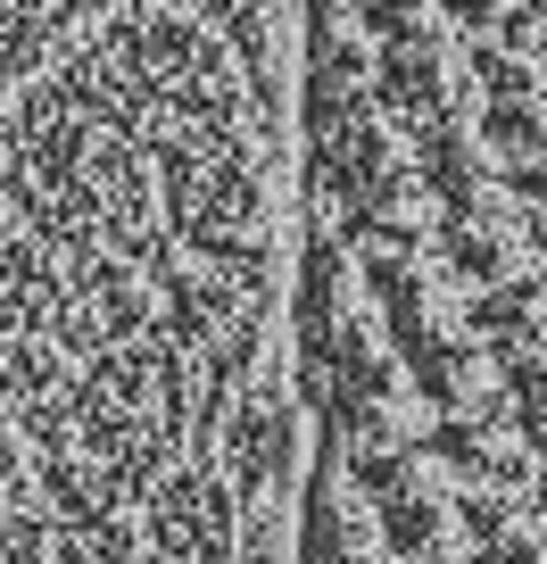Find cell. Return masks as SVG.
<instances>
[{"label": "cell", "instance_id": "2e32d148", "mask_svg": "<svg viewBox=\"0 0 547 564\" xmlns=\"http://www.w3.org/2000/svg\"><path fill=\"white\" fill-rule=\"evenodd\" d=\"M523 18H530V25H547V0H523Z\"/></svg>", "mask_w": 547, "mask_h": 564}, {"label": "cell", "instance_id": "7c38bea8", "mask_svg": "<svg viewBox=\"0 0 547 564\" xmlns=\"http://www.w3.org/2000/svg\"><path fill=\"white\" fill-rule=\"evenodd\" d=\"M473 84L490 100H523V91H539V75L514 58V42H473Z\"/></svg>", "mask_w": 547, "mask_h": 564}, {"label": "cell", "instance_id": "9a60e30c", "mask_svg": "<svg viewBox=\"0 0 547 564\" xmlns=\"http://www.w3.org/2000/svg\"><path fill=\"white\" fill-rule=\"evenodd\" d=\"M440 9L464 25V34H490V25H497V0H440Z\"/></svg>", "mask_w": 547, "mask_h": 564}, {"label": "cell", "instance_id": "8992f818", "mask_svg": "<svg viewBox=\"0 0 547 564\" xmlns=\"http://www.w3.org/2000/svg\"><path fill=\"white\" fill-rule=\"evenodd\" d=\"M373 507H382V547H398V556H440V547H448V531H440V507H431V498L415 490V481L382 490Z\"/></svg>", "mask_w": 547, "mask_h": 564}, {"label": "cell", "instance_id": "5b68a950", "mask_svg": "<svg viewBox=\"0 0 547 564\" xmlns=\"http://www.w3.org/2000/svg\"><path fill=\"white\" fill-rule=\"evenodd\" d=\"M398 357H406V382H415L424 406H464V382H473V349L464 340L424 333V340H406Z\"/></svg>", "mask_w": 547, "mask_h": 564}, {"label": "cell", "instance_id": "5bb4252c", "mask_svg": "<svg viewBox=\"0 0 547 564\" xmlns=\"http://www.w3.org/2000/svg\"><path fill=\"white\" fill-rule=\"evenodd\" d=\"M506 192L523 199V208H547V150H530V159H506Z\"/></svg>", "mask_w": 547, "mask_h": 564}, {"label": "cell", "instance_id": "7a4b0ae2", "mask_svg": "<svg viewBox=\"0 0 547 564\" xmlns=\"http://www.w3.org/2000/svg\"><path fill=\"white\" fill-rule=\"evenodd\" d=\"M415 175L431 183V199H440L448 216H481V175H490V166H481L473 133H464L448 108L415 124Z\"/></svg>", "mask_w": 547, "mask_h": 564}, {"label": "cell", "instance_id": "52a82bcc", "mask_svg": "<svg viewBox=\"0 0 547 564\" xmlns=\"http://www.w3.org/2000/svg\"><path fill=\"white\" fill-rule=\"evenodd\" d=\"M340 448H349V481H357L365 498H382V490H398V481H415V448H406L390 423H365V432H357V441H340Z\"/></svg>", "mask_w": 547, "mask_h": 564}, {"label": "cell", "instance_id": "d6986e66", "mask_svg": "<svg viewBox=\"0 0 547 564\" xmlns=\"http://www.w3.org/2000/svg\"><path fill=\"white\" fill-rule=\"evenodd\" d=\"M530 42H539V51H547V34H530Z\"/></svg>", "mask_w": 547, "mask_h": 564}, {"label": "cell", "instance_id": "ac0fdd59", "mask_svg": "<svg viewBox=\"0 0 547 564\" xmlns=\"http://www.w3.org/2000/svg\"><path fill=\"white\" fill-rule=\"evenodd\" d=\"M539 514H547V474H539Z\"/></svg>", "mask_w": 547, "mask_h": 564}, {"label": "cell", "instance_id": "6da1fadb", "mask_svg": "<svg viewBox=\"0 0 547 564\" xmlns=\"http://www.w3.org/2000/svg\"><path fill=\"white\" fill-rule=\"evenodd\" d=\"M373 100L390 108V117L424 124L448 108V75H440V51L424 42V25L415 34H382V58H373Z\"/></svg>", "mask_w": 547, "mask_h": 564}, {"label": "cell", "instance_id": "3957f363", "mask_svg": "<svg viewBox=\"0 0 547 564\" xmlns=\"http://www.w3.org/2000/svg\"><path fill=\"white\" fill-rule=\"evenodd\" d=\"M473 340H490L497 357L506 349H530L539 340V282H481V300H473Z\"/></svg>", "mask_w": 547, "mask_h": 564}, {"label": "cell", "instance_id": "4fadbf2b", "mask_svg": "<svg viewBox=\"0 0 547 564\" xmlns=\"http://www.w3.org/2000/svg\"><path fill=\"white\" fill-rule=\"evenodd\" d=\"M357 18H365L373 34H415V25H424V0H357Z\"/></svg>", "mask_w": 547, "mask_h": 564}, {"label": "cell", "instance_id": "ba28073f", "mask_svg": "<svg viewBox=\"0 0 547 564\" xmlns=\"http://www.w3.org/2000/svg\"><path fill=\"white\" fill-rule=\"evenodd\" d=\"M497 390H506L514 423H523V441H530V448H547V357L506 349V357H497Z\"/></svg>", "mask_w": 547, "mask_h": 564}, {"label": "cell", "instance_id": "277c9868", "mask_svg": "<svg viewBox=\"0 0 547 564\" xmlns=\"http://www.w3.org/2000/svg\"><path fill=\"white\" fill-rule=\"evenodd\" d=\"M324 382L349 390V399H373V406H382L390 390H398V373H390V357L373 349V340L357 333L349 316H340V324H332V340H324Z\"/></svg>", "mask_w": 547, "mask_h": 564}, {"label": "cell", "instance_id": "e0dca14e", "mask_svg": "<svg viewBox=\"0 0 547 564\" xmlns=\"http://www.w3.org/2000/svg\"><path fill=\"white\" fill-rule=\"evenodd\" d=\"M530 241H539V258H547V225H539V232H530Z\"/></svg>", "mask_w": 547, "mask_h": 564}, {"label": "cell", "instance_id": "30bf717a", "mask_svg": "<svg viewBox=\"0 0 547 564\" xmlns=\"http://www.w3.org/2000/svg\"><path fill=\"white\" fill-rule=\"evenodd\" d=\"M481 141L506 150V159L547 150V124H539V108H530V91H523V100H490V108H481Z\"/></svg>", "mask_w": 547, "mask_h": 564}, {"label": "cell", "instance_id": "9c48e42d", "mask_svg": "<svg viewBox=\"0 0 547 564\" xmlns=\"http://www.w3.org/2000/svg\"><path fill=\"white\" fill-rule=\"evenodd\" d=\"M440 258H448V274H457V282H497V274H506V241H497L481 216H448Z\"/></svg>", "mask_w": 547, "mask_h": 564}, {"label": "cell", "instance_id": "8fae6325", "mask_svg": "<svg viewBox=\"0 0 547 564\" xmlns=\"http://www.w3.org/2000/svg\"><path fill=\"white\" fill-rule=\"evenodd\" d=\"M424 448L448 465V474H481V465H490V432H481V415L464 423L457 406H440V423L424 432Z\"/></svg>", "mask_w": 547, "mask_h": 564}]
</instances>
